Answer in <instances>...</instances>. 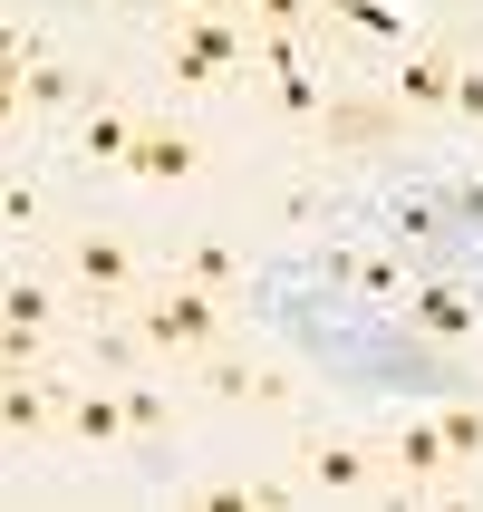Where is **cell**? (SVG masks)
Returning a JSON list of instances; mask_svg holds the SVG:
<instances>
[{"label":"cell","mask_w":483,"mask_h":512,"mask_svg":"<svg viewBox=\"0 0 483 512\" xmlns=\"http://www.w3.org/2000/svg\"><path fill=\"white\" fill-rule=\"evenodd\" d=\"M155 426H165V406L145 397V387H126V435H155Z\"/></svg>","instance_id":"obj_18"},{"label":"cell","mask_w":483,"mask_h":512,"mask_svg":"<svg viewBox=\"0 0 483 512\" xmlns=\"http://www.w3.org/2000/svg\"><path fill=\"white\" fill-rule=\"evenodd\" d=\"M174 10H223V0H174Z\"/></svg>","instance_id":"obj_23"},{"label":"cell","mask_w":483,"mask_h":512,"mask_svg":"<svg viewBox=\"0 0 483 512\" xmlns=\"http://www.w3.org/2000/svg\"><path fill=\"white\" fill-rule=\"evenodd\" d=\"M435 435H445V455H455V464H474V455H483V406H445Z\"/></svg>","instance_id":"obj_13"},{"label":"cell","mask_w":483,"mask_h":512,"mask_svg":"<svg viewBox=\"0 0 483 512\" xmlns=\"http://www.w3.org/2000/svg\"><path fill=\"white\" fill-rule=\"evenodd\" d=\"M20 107H68V68L29 58V68H20Z\"/></svg>","instance_id":"obj_14"},{"label":"cell","mask_w":483,"mask_h":512,"mask_svg":"<svg viewBox=\"0 0 483 512\" xmlns=\"http://www.w3.org/2000/svg\"><path fill=\"white\" fill-rule=\"evenodd\" d=\"M49 426H68V397L39 368H0V435H49Z\"/></svg>","instance_id":"obj_4"},{"label":"cell","mask_w":483,"mask_h":512,"mask_svg":"<svg viewBox=\"0 0 483 512\" xmlns=\"http://www.w3.org/2000/svg\"><path fill=\"white\" fill-rule=\"evenodd\" d=\"M184 271H194V290H223V281H232V261H223V252H194Z\"/></svg>","instance_id":"obj_19"},{"label":"cell","mask_w":483,"mask_h":512,"mask_svg":"<svg viewBox=\"0 0 483 512\" xmlns=\"http://www.w3.org/2000/svg\"><path fill=\"white\" fill-rule=\"evenodd\" d=\"M242 49H252L242 20H223V10H184V29L165 39V87L203 97V87H223L232 68H242Z\"/></svg>","instance_id":"obj_2"},{"label":"cell","mask_w":483,"mask_h":512,"mask_svg":"<svg viewBox=\"0 0 483 512\" xmlns=\"http://www.w3.org/2000/svg\"><path fill=\"white\" fill-rule=\"evenodd\" d=\"M223 329H232V310H223V290H155L136 310V339L155 348V358H203V348H223Z\"/></svg>","instance_id":"obj_1"},{"label":"cell","mask_w":483,"mask_h":512,"mask_svg":"<svg viewBox=\"0 0 483 512\" xmlns=\"http://www.w3.org/2000/svg\"><path fill=\"white\" fill-rule=\"evenodd\" d=\"M0 68H29V39H20L10 20H0Z\"/></svg>","instance_id":"obj_22"},{"label":"cell","mask_w":483,"mask_h":512,"mask_svg":"<svg viewBox=\"0 0 483 512\" xmlns=\"http://www.w3.org/2000/svg\"><path fill=\"white\" fill-rule=\"evenodd\" d=\"M445 464H455V455H445V435H435V426H406L397 435V493H435V484H445Z\"/></svg>","instance_id":"obj_7"},{"label":"cell","mask_w":483,"mask_h":512,"mask_svg":"<svg viewBox=\"0 0 483 512\" xmlns=\"http://www.w3.org/2000/svg\"><path fill=\"white\" fill-rule=\"evenodd\" d=\"M455 78H464V49L455 39H426L397 68V107H455Z\"/></svg>","instance_id":"obj_5"},{"label":"cell","mask_w":483,"mask_h":512,"mask_svg":"<svg viewBox=\"0 0 483 512\" xmlns=\"http://www.w3.org/2000/svg\"><path fill=\"white\" fill-rule=\"evenodd\" d=\"M10 116H20V68H0V136H10Z\"/></svg>","instance_id":"obj_21"},{"label":"cell","mask_w":483,"mask_h":512,"mask_svg":"<svg viewBox=\"0 0 483 512\" xmlns=\"http://www.w3.org/2000/svg\"><path fill=\"white\" fill-rule=\"evenodd\" d=\"M416 319H426V329H445V339H464V329H474V310H464L455 290H426V310H416Z\"/></svg>","instance_id":"obj_15"},{"label":"cell","mask_w":483,"mask_h":512,"mask_svg":"<svg viewBox=\"0 0 483 512\" xmlns=\"http://www.w3.org/2000/svg\"><path fill=\"white\" fill-rule=\"evenodd\" d=\"M0 319H20V329H49V319H58V290H49V281H0Z\"/></svg>","instance_id":"obj_12"},{"label":"cell","mask_w":483,"mask_h":512,"mask_svg":"<svg viewBox=\"0 0 483 512\" xmlns=\"http://www.w3.org/2000/svg\"><path fill=\"white\" fill-rule=\"evenodd\" d=\"M58 271L87 290V300H136V252L116 242V232H68V252H58Z\"/></svg>","instance_id":"obj_3"},{"label":"cell","mask_w":483,"mask_h":512,"mask_svg":"<svg viewBox=\"0 0 483 512\" xmlns=\"http://www.w3.org/2000/svg\"><path fill=\"white\" fill-rule=\"evenodd\" d=\"M319 10H329V20H348V29H397L377 0H319Z\"/></svg>","instance_id":"obj_17"},{"label":"cell","mask_w":483,"mask_h":512,"mask_svg":"<svg viewBox=\"0 0 483 512\" xmlns=\"http://www.w3.org/2000/svg\"><path fill=\"white\" fill-rule=\"evenodd\" d=\"M68 435H78V445H116V435H126V397L78 387V397H68Z\"/></svg>","instance_id":"obj_9"},{"label":"cell","mask_w":483,"mask_h":512,"mask_svg":"<svg viewBox=\"0 0 483 512\" xmlns=\"http://www.w3.org/2000/svg\"><path fill=\"white\" fill-rule=\"evenodd\" d=\"M310 484L319 493H368V455L358 445H310Z\"/></svg>","instance_id":"obj_11"},{"label":"cell","mask_w":483,"mask_h":512,"mask_svg":"<svg viewBox=\"0 0 483 512\" xmlns=\"http://www.w3.org/2000/svg\"><path fill=\"white\" fill-rule=\"evenodd\" d=\"M203 377H213V397H252V406H281L290 397L271 368H242V358H223V348H203Z\"/></svg>","instance_id":"obj_8"},{"label":"cell","mask_w":483,"mask_h":512,"mask_svg":"<svg viewBox=\"0 0 483 512\" xmlns=\"http://www.w3.org/2000/svg\"><path fill=\"white\" fill-rule=\"evenodd\" d=\"M455 116H474V126H483V78H474V68L455 78Z\"/></svg>","instance_id":"obj_20"},{"label":"cell","mask_w":483,"mask_h":512,"mask_svg":"<svg viewBox=\"0 0 483 512\" xmlns=\"http://www.w3.org/2000/svg\"><path fill=\"white\" fill-rule=\"evenodd\" d=\"M39 339H49V329H20V319H0V368H39Z\"/></svg>","instance_id":"obj_16"},{"label":"cell","mask_w":483,"mask_h":512,"mask_svg":"<svg viewBox=\"0 0 483 512\" xmlns=\"http://www.w3.org/2000/svg\"><path fill=\"white\" fill-rule=\"evenodd\" d=\"M78 145H87V165H126V145H136V116L126 107H97L78 126Z\"/></svg>","instance_id":"obj_10"},{"label":"cell","mask_w":483,"mask_h":512,"mask_svg":"<svg viewBox=\"0 0 483 512\" xmlns=\"http://www.w3.org/2000/svg\"><path fill=\"white\" fill-rule=\"evenodd\" d=\"M194 165H203V145L184 136V126H145V116H136V145H126V174H145V184H184Z\"/></svg>","instance_id":"obj_6"}]
</instances>
